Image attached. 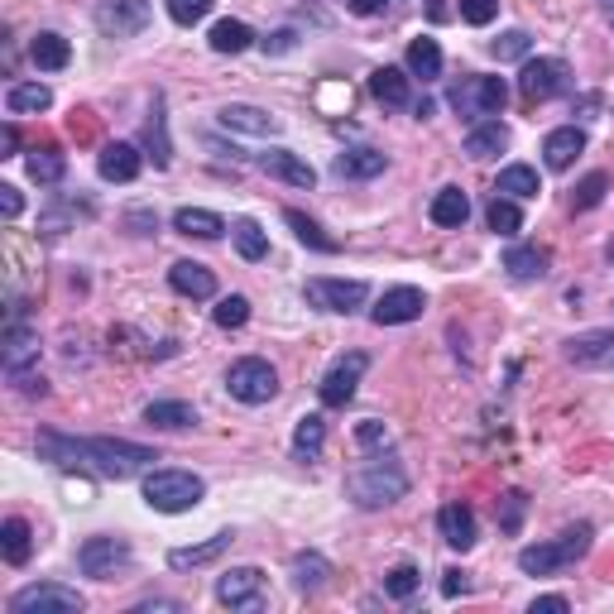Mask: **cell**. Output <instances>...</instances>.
<instances>
[{
    "label": "cell",
    "mask_w": 614,
    "mask_h": 614,
    "mask_svg": "<svg viewBox=\"0 0 614 614\" xmlns=\"http://www.w3.org/2000/svg\"><path fill=\"white\" fill-rule=\"evenodd\" d=\"M39 461L58 466V471H96L106 480H130L140 466L159 461L154 447L120 437H68V432H39Z\"/></svg>",
    "instance_id": "cell-1"
},
{
    "label": "cell",
    "mask_w": 614,
    "mask_h": 614,
    "mask_svg": "<svg viewBox=\"0 0 614 614\" xmlns=\"http://www.w3.org/2000/svg\"><path fill=\"white\" fill-rule=\"evenodd\" d=\"M346 495H351L360 509H384V504L404 499L408 495V471L394 456H370V461H360L351 475H346Z\"/></svg>",
    "instance_id": "cell-2"
},
{
    "label": "cell",
    "mask_w": 614,
    "mask_h": 614,
    "mask_svg": "<svg viewBox=\"0 0 614 614\" xmlns=\"http://www.w3.org/2000/svg\"><path fill=\"white\" fill-rule=\"evenodd\" d=\"M202 495H207V485H202V475H192V471L164 466V471L144 475V504L159 509V514H188L202 504Z\"/></svg>",
    "instance_id": "cell-3"
},
{
    "label": "cell",
    "mask_w": 614,
    "mask_h": 614,
    "mask_svg": "<svg viewBox=\"0 0 614 614\" xmlns=\"http://www.w3.org/2000/svg\"><path fill=\"white\" fill-rule=\"evenodd\" d=\"M591 552V523H576L567 528L562 538H552V543H533L519 552V571L523 576H552L562 567H571L576 557H586Z\"/></svg>",
    "instance_id": "cell-4"
},
{
    "label": "cell",
    "mask_w": 614,
    "mask_h": 614,
    "mask_svg": "<svg viewBox=\"0 0 614 614\" xmlns=\"http://www.w3.org/2000/svg\"><path fill=\"white\" fill-rule=\"evenodd\" d=\"M519 92H523L528 106H543V101H552V96L571 92V68H567V58H523Z\"/></svg>",
    "instance_id": "cell-5"
},
{
    "label": "cell",
    "mask_w": 614,
    "mask_h": 614,
    "mask_svg": "<svg viewBox=\"0 0 614 614\" xmlns=\"http://www.w3.org/2000/svg\"><path fill=\"white\" fill-rule=\"evenodd\" d=\"M504 101H509V87H504V77H461L452 87V106L461 111L466 120H485V116H499Z\"/></svg>",
    "instance_id": "cell-6"
},
{
    "label": "cell",
    "mask_w": 614,
    "mask_h": 614,
    "mask_svg": "<svg viewBox=\"0 0 614 614\" xmlns=\"http://www.w3.org/2000/svg\"><path fill=\"white\" fill-rule=\"evenodd\" d=\"M226 389H231V399H240V404H269L274 394H279V375H274L269 360L245 356L226 370Z\"/></svg>",
    "instance_id": "cell-7"
},
{
    "label": "cell",
    "mask_w": 614,
    "mask_h": 614,
    "mask_svg": "<svg viewBox=\"0 0 614 614\" xmlns=\"http://www.w3.org/2000/svg\"><path fill=\"white\" fill-rule=\"evenodd\" d=\"M82 600L72 586L58 581H39V586H24V591L10 595V614H82Z\"/></svg>",
    "instance_id": "cell-8"
},
{
    "label": "cell",
    "mask_w": 614,
    "mask_h": 614,
    "mask_svg": "<svg viewBox=\"0 0 614 614\" xmlns=\"http://www.w3.org/2000/svg\"><path fill=\"white\" fill-rule=\"evenodd\" d=\"M77 567H82V576H92V581H116V571L130 567V543L125 538H111V533L87 538V543L77 547Z\"/></svg>",
    "instance_id": "cell-9"
},
{
    "label": "cell",
    "mask_w": 614,
    "mask_h": 614,
    "mask_svg": "<svg viewBox=\"0 0 614 614\" xmlns=\"http://www.w3.org/2000/svg\"><path fill=\"white\" fill-rule=\"evenodd\" d=\"M216 600L226 610H245V614H260L264 610V571L260 567H231L216 581Z\"/></svg>",
    "instance_id": "cell-10"
},
{
    "label": "cell",
    "mask_w": 614,
    "mask_h": 614,
    "mask_svg": "<svg viewBox=\"0 0 614 614\" xmlns=\"http://www.w3.org/2000/svg\"><path fill=\"white\" fill-rule=\"evenodd\" d=\"M370 370V356L365 351H351V356H341L336 365L322 375V384H317V394H322V404L327 408H346L356 399V389H360V375Z\"/></svg>",
    "instance_id": "cell-11"
},
{
    "label": "cell",
    "mask_w": 614,
    "mask_h": 614,
    "mask_svg": "<svg viewBox=\"0 0 614 614\" xmlns=\"http://www.w3.org/2000/svg\"><path fill=\"white\" fill-rule=\"evenodd\" d=\"M308 303L322 308V312H341V317H351L356 308H365L370 288L360 279H308Z\"/></svg>",
    "instance_id": "cell-12"
},
{
    "label": "cell",
    "mask_w": 614,
    "mask_h": 614,
    "mask_svg": "<svg viewBox=\"0 0 614 614\" xmlns=\"http://www.w3.org/2000/svg\"><path fill=\"white\" fill-rule=\"evenodd\" d=\"M96 24L106 39H130L149 24V0H101L96 5Z\"/></svg>",
    "instance_id": "cell-13"
},
{
    "label": "cell",
    "mask_w": 614,
    "mask_h": 614,
    "mask_svg": "<svg viewBox=\"0 0 614 614\" xmlns=\"http://www.w3.org/2000/svg\"><path fill=\"white\" fill-rule=\"evenodd\" d=\"M423 308H428L423 288L399 284V288H389V293H384L375 308H370V317H375V327H404V322H418V317H423Z\"/></svg>",
    "instance_id": "cell-14"
},
{
    "label": "cell",
    "mask_w": 614,
    "mask_h": 614,
    "mask_svg": "<svg viewBox=\"0 0 614 614\" xmlns=\"http://www.w3.org/2000/svg\"><path fill=\"white\" fill-rule=\"evenodd\" d=\"M29 360H39V336L24 327V308L15 303V308H10V332H5V375L10 380L24 375V365H29Z\"/></svg>",
    "instance_id": "cell-15"
},
{
    "label": "cell",
    "mask_w": 614,
    "mask_h": 614,
    "mask_svg": "<svg viewBox=\"0 0 614 614\" xmlns=\"http://www.w3.org/2000/svg\"><path fill=\"white\" fill-rule=\"evenodd\" d=\"M255 168H264V173L279 178V183H288V188H312L317 183L312 164L303 159V154H293V149H264V154H255Z\"/></svg>",
    "instance_id": "cell-16"
},
{
    "label": "cell",
    "mask_w": 614,
    "mask_h": 614,
    "mask_svg": "<svg viewBox=\"0 0 614 614\" xmlns=\"http://www.w3.org/2000/svg\"><path fill=\"white\" fill-rule=\"evenodd\" d=\"M437 533H442V543H447V547L471 552V547H475V538H480L475 509H471V504H442V514H437Z\"/></svg>",
    "instance_id": "cell-17"
},
{
    "label": "cell",
    "mask_w": 614,
    "mask_h": 614,
    "mask_svg": "<svg viewBox=\"0 0 614 614\" xmlns=\"http://www.w3.org/2000/svg\"><path fill=\"white\" fill-rule=\"evenodd\" d=\"M96 168H101L106 183H135L140 168H144V154L135 149V144L116 140V144H106V149H101V159H96Z\"/></svg>",
    "instance_id": "cell-18"
},
{
    "label": "cell",
    "mask_w": 614,
    "mask_h": 614,
    "mask_svg": "<svg viewBox=\"0 0 614 614\" xmlns=\"http://www.w3.org/2000/svg\"><path fill=\"white\" fill-rule=\"evenodd\" d=\"M168 284H173V293H183V298H216V274L207 269V264H197V260H178L173 269H168Z\"/></svg>",
    "instance_id": "cell-19"
},
{
    "label": "cell",
    "mask_w": 614,
    "mask_h": 614,
    "mask_svg": "<svg viewBox=\"0 0 614 614\" xmlns=\"http://www.w3.org/2000/svg\"><path fill=\"white\" fill-rule=\"evenodd\" d=\"M581 149H586V130L562 125V130H552V135L543 140V164L552 168V173H567Z\"/></svg>",
    "instance_id": "cell-20"
},
{
    "label": "cell",
    "mask_w": 614,
    "mask_h": 614,
    "mask_svg": "<svg viewBox=\"0 0 614 614\" xmlns=\"http://www.w3.org/2000/svg\"><path fill=\"white\" fill-rule=\"evenodd\" d=\"M370 96H375L380 106H394V111L413 106V87H408V72H404V68H375V72H370Z\"/></svg>",
    "instance_id": "cell-21"
},
{
    "label": "cell",
    "mask_w": 614,
    "mask_h": 614,
    "mask_svg": "<svg viewBox=\"0 0 614 614\" xmlns=\"http://www.w3.org/2000/svg\"><path fill=\"white\" fill-rule=\"evenodd\" d=\"M336 178H380L384 168H389V154H380V149H365V144H356V149H341L336 154Z\"/></svg>",
    "instance_id": "cell-22"
},
{
    "label": "cell",
    "mask_w": 614,
    "mask_h": 614,
    "mask_svg": "<svg viewBox=\"0 0 614 614\" xmlns=\"http://www.w3.org/2000/svg\"><path fill=\"white\" fill-rule=\"evenodd\" d=\"M288 576H293L298 595H317L322 586H327V576H332V562L322 557V552H298V557L288 562Z\"/></svg>",
    "instance_id": "cell-23"
},
{
    "label": "cell",
    "mask_w": 614,
    "mask_h": 614,
    "mask_svg": "<svg viewBox=\"0 0 614 614\" xmlns=\"http://www.w3.org/2000/svg\"><path fill=\"white\" fill-rule=\"evenodd\" d=\"M231 543H236V533L226 528V533H216V538H207V543H197V547H173V552H168V567H173V571L207 567V562H216Z\"/></svg>",
    "instance_id": "cell-24"
},
{
    "label": "cell",
    "mask_w": 614,
    "mask_h": 614,
    "mask_svg": "<svg viewBox=\"0 0 614 614\" xmlns=\"http://www.w3.org/2000/svg\"><path fill=\"white\" fill-rule=\"evenodd\" d=\"M504 269L514 274V279H547V269H552V255L543 245H509L504 250Z\"/></svg>",
    "instance_id": "cell-25"
},
{
    "label": "cell",
    "mask_w": 614,
    "mask_h": 614,
    "mask_svg": "<svg viewBox=\"0 0 614 614\" xmlns=\"http://www.w3.org/2000/svg\"><path fill=\"white\" fill-rule=\"evenodd\" d=\"M216 120H221V130H240V135H274L279 130V120L260 106H221Z\"/></svg>",
    "instance_id": "cell-26"
},
{
    "label": "cell",
    "mask_w": 614,
    "mask_h": 614,
    "mask_svg": "<svg viewBox=\"0 0 614 614\" xmlns=\"http://www.w3.org/2000/svg\"><path fill=\"white\" fill-rule=\"evenodd\" d=\"M428 216H432L437 226H447V231H461V226L471 221V197H466L461 188H442L437 197H432Z\"/></svg>",
    "instance_id": "cell-27"
},
{
    "label": "cell",
    "mask_w": 614,
    "mask_h": 614,
    "mask_svg": "<svg viewBox=\"0 0 614 614\" xmlns=\"http://www.w3.org/2000/svg\"><path fill=\"white\" fill-rule=\"evenodd\" d=\"M29 58H34V68H39V72H63L72 63V44L63 39V34L44 29V34H34Z\"/></svg>",
    "instance_id": "cell-28"
},
{
    "label": "cell",
    "mask_w": 614,
    "mask_h": 614,
    "mask_svg": "<svg viewBox=\"0 0 614 614\" xmlns=\"http://www.w3.org/2000/svg\"><path fill=\"white\" fill-rule=\"evenodd\" d=\"M504 149H509V130H504L499 120H475L471 135H466V154H471V159H495Z\"/></svg>",
    "instance_id": "cell-29"
},
{
    "label": "cell",
    "mask_w": 614,
    "mask_h": 614,
    "mask_svg": "<svg viewBox=\"0 0 614 614\" xmlns=\"http://www.w3.org/2000/svg\"><path fill=\"white\" fill-rule=\"evenodd\" d=\"M144 144H149V159L154 168L173 164V144H168V116H164V96H154V111L144 120Z\"/></svg>",
    "instance_id": "cell-30"
},
{
    "label": "cell",
    "mask_w": 614,
    "mask_h": 614,
    "mask_svg": "<svg viewBox=\"0 0 614 614\" xmlns=\"http://www.w3.org/2000/svg\"><path fill=\"white\" fill-rule=\"evenodd\" d=\"M495 192L499 197H514V202H533L538 192H543V178H538V168H528V164H509L499 173Z\"/></svg>",
    "instance_id": "cell-31"
},
{
    "label": "cell",
    "mask_w": 614,
    "mask_h": 614,
    "mask_svg": "<svg viewBox=\"0 0 614 614\" xmlns=\"http://www.w3.org/2000/svg\"><path fill=\"white\" fill-rule=\"evenodd\" d=\"M173 231L197 236V240H216V236H226V221L216 212H207V207H178L173 212Z\"/></svg>",
    "instance_id": "cell-32"
},
{
    "label": "cell",
    "mask_w": 614,
    "mask_h": 614,
    "mask_svg": "<svg viewBox=\"0 0 614 614\" xmlns=\"http://www.w3.org/2000/svg\"><path fill=\"white\" fill-rule=\"evenodd\" d=\"M0 552H5L10 567H24V562H29V552H34V528L24 519H5V523H0Z\"/></svg>",
    "instance_id": "cell-33"
},
{
    "label": "cell",
    "mask_w": 614,
    "mask_h": 614,
    "mask_svg": "<svg viewBox=\"0 0 614 614\" xmlns=\"http://www.w3.org/2000/svg\"><path fill=\"white\" fill-rule=\"evenodd\" d=\"M567 360L576 365H600V360H614V332H586L567 341Z\"/></svg>",
    "instance_id": "cell-34"
},
{
    "label": "cell",
    "mask_w": 614,
    "mask_h": 614,
    "mask_svg": "<svg viewBox=\"0 0 614 614\" xmlns=\"http://www.w3.org/2000/svg\"><path fill=\"white\" fill-rule=\"evenodd\" d=\"M322 442H327V423H322V413L298 418V432H293V461H317V456H322Z\"/></svg>",
    "instance_id": "cell-35"
},
{
    "label": "cell",
    "mask_w": 614,
    "mask_h": 614,
    "mask_svg": "<svg viewBox=\"0 0 614 614\" xmlns=\"http://www.w3.org/2000/svg\"><path fill=\"white\" fill-rule=\"evenodd\" d=\"M408 72H413V77H423V82H437L442 77V44L428 39V34L408 44Z\"/></svg>",
    "instance_id": "cell-36"
},
{
    "label": "cell",
    "mask_w": 614,
    "mask_h": 614,
    "mask_svg": "<svg viewBox=\"0 0 614 614\" xmlns=\"http://www.w3.org/2000/svg\"><path fill=\"white\" fill-rule=\"evenodd\" d=\"M212 53H245L250 44H255V29H250L245 20H221L212 24Z\"/></svg>",
    "instance_id": "cell-37"
},
{
    "label": "cell",
    "mask_w": 614,
    "mask_h": 614,
    "mask_svg": "<svg viewBox=\"0 0 614 614\" xmlns=\"http://www.w3.org/2000/svg\"><path fill=\"white\" fill-rule=\"evenodd\" d=\"M231 236H236V250H240V260L260 264L264 255H269V236H264V226L255 221V216H240V221L231 226Z\"/></svg>",
    "instance_id": "cell-38"
},
{
    "label": "cell",
    "mask_w": 614,
    "mask_h": 614,
    "mask_svg": "<svg viewBox=\"0 0 614 614\" xmlns=\"http://www.w3.org/2000/svg\"><path fill=\"white\" fill-rule=\"evenodd\" d=\"M48 106H53V92H48L44 82H15V87L5 92V111H10V116L48 111Z\"/></svg>",
    "instance_id": "cell-39"
},
{
    "label": "cell",
    "mask_w": 614,
    "mask_h": 614,
    "mask_svg": "<svg viewBox=\"0 0 614 614\" xmlns=\"http://www.w3.org/2000/svg\"><path fill=\"white\" fill-rule=\"evenodd\" d=\"M284 221L293 226V236L303 240L308 250H317V255H336V250H341V245H336L332 236H322V226L312 221V216H303V212H298V207H288V212H284Z\"/></svg>",
    "instance_id": "cell-40"
},
{
    "label": "cell",
    "mask_w": 614,
    "mask_h": 614,
    "mask_svg": "<svg viewBox=\"0 0 614 614\" xmlns=\"http://www.w3.org/2000/svg\"><path fill=\"white\" fill-rule=\"evenodd\" d=\"M144 423L149 428H192L197 423V413H192V404H178V399H159V404H149L144 408Z\"/></svg>",
    "instance_id": "cell-41"
},
{
    "label": "cell",
    "mask_w": 614,
    "mask_h": 614,
    "mask_svg": "<svg viewBox=\"0 0 614 614\" xmlns=\"http://www.w3.org/2000/svg\"><path fill=\"white\" fill-rule=\"evenodd\" d=\"M485 221H490V231L495 236H519L523 231V212H519V202L514 197H490V207H485Z\"/></svg>",
    "instance_id": "cell-42"
},
{
    "label": "cell",
    "mask_w": 614,
    "mask_h": 614,
    "mask_svg": "<svg viewBox=\"0 0 614 614\" xmlns=\"http://www.w3.org/2000/svg\"><path fill=\"white\" fill-rule=\"evenodd\" d=\"M29 178L34 183H63V173H68V159L53 149V144H44V149H29Z\"/></svg>",
    "instance_id": "cell-43"
},
{
    "label": "cell",
    "mask_w": 614,
    "mask_h": 614,
    "mask_svg": "<svg viewBox=\"0 0 614 614\" xmlns=\"http://www.w3.org/2000/svg\"><path fill=\"white\" fill-rule=\"evenodd\" d=\"M212 322L221 332H240L250 322V298H240V293H231V298H221V303L212 308Z\"/></svg>",
    "instance_id": "cell-44"
},
{
    "label": "cell",
    "mask_w": 614,
    "mask_h": 614,
    "mask_svg": "<svg viewBox=\"0 0 614 614\" xmlns=\"http://www.w3.org/2000/svg\"><path fill=\"white\" fill-rule=\"evenodd\" d=\"M605 188H610V173H586L581 188L571 192V212H595L605 202Z\"/></svg>",
    "instance_id": "cell-45"
},
{
    "label": "cell",
    "mask_w": 614,
    "mask_h": 614,
    "mask_svg": "<svg viewBox=\"0 0 614 614\" xmlns=\"http://www.w3.org/2000/svg\"><path fill=\"white\" fill-rule=\"evenodd\" d=\"M490 53H495L499 63H514V58H528V53H533V34H528V29H509V34H499V39L490 44Z\"/></svg>",
    "instance_id": "cell-46"
},
{
    "label": "cell",
    "mask_w": 614,
    "mask_h": 614,
    "mask_svg": "<svg viewBox=\"0 0 614 614\" xmlns=\"http://www.w3.org/2000/svg\"><path fill=\"white\" fill-rule=\"evenodd\" d=\"M418 586H423V576H418L413 567H394L389 576H384V595H394V600H413Z\"/></svg>",
    "instance_id": "cell-47"
},
{
    "label": "cell",
    "mask_w": 614,
    "mask_h": 614,
    "mask_svg": "<svg viewBox=\"0 0 614 614\" xmlns=\"http://www.w3.org/2000/svg\"><path fill=\"white\" fill-rule=\"evenodd\" d=\"M499 504H504V509H499V528H504V533H519L523 514H528V495H523V490H509Z\"/></svg>",
    "instance_id": "cell-48"
},
{
    "label": "cell",
    "mask_w": 614,
    "mask_h": 614,
    "mask_svg": "<svg viewBox=\"0 0 614 614\" xmlns=\"http://www.w3.org/2000/svg\"><path fill=\"white\" fill-rule=\"evenodd\" d=\"M212 15V0H168V20L173 24H197V20H207Z\"/></svg>",
    "instance_id": "cell-49"
},
{
    "label": "cell",
    "mask_w": 614,
    "mask_h": 614,
    "mask_svg": "<svg viewBox=\"0 0 614 614\" xmlns=\"http://www.w3.org/2000/svg\"><path fill=\"white\" fill-rule=\"evenodd\" d=\"M495 15H499V0H461V20L475 24V29H485Z\"/></svg>",
    "instance_id": "cell-50"
},
{
    "label": "cell",
    "mask_w": 614,
    "mask_h": 614,
    "mask_svg": "<svg viewBox=\"0 0 614 614\" xmlns=\"http://www.w3.org/2000/svg\"><path fill=\"white\" fill-rule=\"evenodd\" d=\"M356 442H360L365 452H384V447H389V428L375 423V418H365V423L356 428Z\"/></svg>",
    "instance_id": "cell-51"
},
{
    "label": "cell",
    "mask_w": 614,
    "mask_h": 614,
    "mask_svg": "<svg viewBox=\"0 0 614 614\" xmlns=\"http://www.w3.org/2000/svg\"><path fill=\"white\" fill-rule=\"evenodd\" d=\"M20 207H24V202H20V188H0V212H5V221H15V216H20Z\"/></svg>",
    "instance_id": "cell-52"
},
{
    "label": "cell",
    "mask_w": 614,
    "mask_h": 614,
    "mask_svg": "<svg viewBox=\"0 0 614 614\" xmlns=\"http://www.w3.org/2000/svg\"><path fill=\"white\" fill-rule=\"evenodd\" d=\"M293 44H298V34L293 29H279V34H269V39H264V53H288Z\"/></svg>",
    "instance_id": "cell-53"
},
{
    "label": "cell",
    "mask_w": 614,
    "mask_h": 614,
    "mask_svg": "<svg viewBox=\"0 0 614 614\" xmlns=\"http://www.w3.org/2000/svg\"><path fill=\"white\" fill-rule=\"evenodd\" d=\"M466 586H471V581H466V571H447V581H442V595L456 600V595H466Z\"/></svg>",
    "instance_id": "cell-54"
},
{
    "label": "cell",
    "mask_w": 614,
    "mask_h": 614,
    "mask_svg": "<svg viewBox=\"0 0 614 614\" xmlns=\"http://www.w3.org/2000/svg\"><path fill=\"white\" fill-rule=\"evenodd\" d=\"M538 610H557V614H562V610H571V600H567V595H538V600H533V614H538Z\"/></svg>",
    "instance_id": "cell-55"
},
{
    "label": "cell",
    "mask_w": 614,
    "mask_h": 614,
    "mask_svg": "<svg viewBox=\"0 0 614 614\" xmlns=\"http://www.w3.org/2000/svg\"><path fill=\"white\" fill-rule=\"evenodd\" d=\"M346 10H351V15H380L384 0H346Z\"/></svg>",
    "instance_id": "cell-56"
},
{
    "label": "cell",
    "mask_w": 614,
    "mask_h": 614,
    "mask_svg": "<svg viewBox=\"0 0 614 614\" xmlns=\"http://www.w3.org/2000/svg\"><path fill=\"white\" fill-rule=\"evenodd\" d=\"M0 140H5V159H10V154H15V144H20V135H15V125H5V135H0Z\"/></svg>",
    "instance_id": "cell-57"
},
{
    "label": "cell",
    "mask_w": 614,
    "mask_h": 614,
    "mask_svg": "<svg viewBox=\"0 0 614 614\" xmlns=\"http://www.w3.org/2000/svg\"><path fill=\"white\" fill-rule=\"evenodd\" d=\"M600 10H605V20L614 24V0H600Z\"/></svg>",
    "instance_id": "cell-58"
},
{
    "label": "cell",
    "mask_w": 614,
    "mask_h": 614,
    "mask_svg": "<svg viewBox=\"0 0 614 614\" xmlns=\"http://www.w3.org/2000/svg\"><path fill=\"white\" fill-rule=\"evenodd\" d=\"M610 264H614V240H610Z\"/></svg>",
    "instance_id": "cell-59"
}]
</instances>
